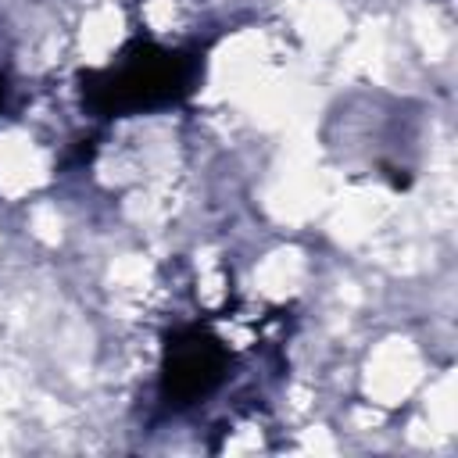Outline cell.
I'll return each instance as SVG.
<instances>
[{"label": "cell", "instance_id": "cell-3", "mask_svg": "<svg viewBox=\"0 0 458 458\" xmlns=\"http://www.w3.org/2000/svg\"><path fill=\"white\" fill-rule=\"evenodd\" d=\"M0 97H4V79H0Z\"/></svg>", "mask_w": 458, "mask_h": 458}, {"label": "cell", "instance_id": "cell-1", "mask_svg": "<svg viewBox=\"0 0 458 458\" xmlns=\"http://www.w3.org/2000/svg\"><path fill=\"white\" fill-rule=\"evenodd\" d=\"M197 61L161 47H136L118 64L100 75H89L86 97L100 114H125V111H150L175 104L193 89Z\"/></svg>", "mask_w": 458, "mask_h": 458}, {"label": "cell", "instance_id": "cell-2", "mask_svg": "<svg viewBox=\"0 0 458 458\" xmlns=\"http://www.w3.org/2000/svg\"><path fill=\"white\" fill-rule=\"evenodd\" d=\"M229 354L225 347L200 333L186 329L165 347V372H161V394L168 404H193L204 394H211L225 376Z\"/></svg>", "mask_w": 458, "mask_h": 458}]
</instances>
